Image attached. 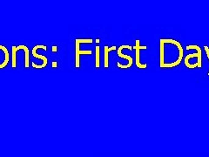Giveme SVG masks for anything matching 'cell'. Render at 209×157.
Returning <instances> with one entry per match:
<instances>
[{
	"instance_id": "cell-1",
	"label": "cell",
	"mask_w": 209,
	"mask_h": 157,
	"mask_svg": "<svg viewBox=\"0 0 209 157\" xmlns=\"http://www.w3.org/2000/svg\"><path fill=\"white\" fill-rule=\"evenodd\" d=\"M160 44V67L172 68L178 65L183 58V49L180 43L172 39H161Z\"/></svg>"
},
{
	"instance_id": "cell-3",
	"label": "cell",
	"mask_w": 209,
	"mask_h": 157,
	"mask_svg": "<svg viewBox=\"0 0 209 157\" xmlns=\"http://www.w3.org/2000/svg\"><path fill=\"white\" fill-rule=\"evenodd\" d=\"M39 48H42L43 50H45V51H46V47L45 46H44V45H38V46H35V47L32 48V55H33V57L36 58H39V59H41L42 61H43V64L40 65H36L35 63H32V66L34 67V68H44V67H45L46 66V65H47L48 63V60H47V58L45 57V56H44V55H38V53H37V50L38 49H39Z\"/></svg>"
},
{
	"instance_id": "cell-8",
	"label": "cell",
	"mask_w": 209,
	"mask_h": 157,
	"mask_svg": "<svg viewBox=\"0 0 209 157\" xmlns=\"http://www.w3.org/2000/svg\"><path fill=\"white\" fill-rule=\"evenodd\" d=\"M99 47H96V68H99L100 62H99Z\"/></svg>"
},
{
	"instance_id": "cell-7",
	"label": "cell",
	"mask_w": 209,
	"mask_h": 157,
	"mask_svg": "<svg viewBox=\"0 0 209 157\" xmlns=\"http://www.w3.org/2000/svg\"><path fill=\"white\" fill-rule=\"evenodd\" d=\"M114 50H116V47H105L104 48V65L106 68L108 67V53L110 51H114Z\"/></svg>"
},
{
	"instance_id": "cell-2",
	"label": "cell",
	"mask_w": 209,
	"mask_h": 157,
	"mask_svg": "<svg viewBox=\"0 0 209 157\" xmlns=\"http://www.w3.org/2000/svg\"><path fill=\"white\" fill-rule=\"evenodd\" d=\"M92 44V39H75V66L76 68H79L80 64H79V56L80 54H92L91 50H86V51H80V45L81 44Z\"/></svg>"
},
{
	"instance_id": "cell-9",
	"label": "cell",
	"mask_w": 209,
	"mask_h": 157,
	"mask_svg": "<svg viewBox=\"0 0 209 157\" xmlns=\"http://www.w3.org/2000/svg\"><path fill=\"white\" fill-rule=\"evenodd\" d=\"M205 51H206V53H207V58H208V59H209V49H208V47H205ZM208 75H209V72H208Z\"/></svg>"
},
{
	"instance_id": "cell-5",
	"label": "cell",
	"mask_w": 209,
	"mask_h": 157,
	"mask_svg": "<svg viewBox=\"0 0 209 157\" xmlns=\"http://www.w3.org/2000/svg\"><path fill=\"white\" fill-rule=\"evenodd\" d=\"M10 54L5 46L0 45V69L5 68L9 62Z\"/></svg>"
},
{
	"instance_id": "cell-6",
	"label": "cell",
	"mask_w": 209,
	"mask_h": 157,
	"mask_svg": "<svg viewBox=\"0 0 209 157\" xmlns=\"http://www.w3.org/2000/svg\"><path fill=\"white\" fill-rule=\"evenodd\" d=\"M135 49H136V65L139 68H146V64H141L140 63V58H139V50L140 49H146V47H140L139 45V40H136V46H135Z\"/></svg>"
},
{
	"instance_id": "cell-4",
	"label": "cell",
	"mask_w": 209,
	"mask_h": 157,
	"mask_svg": "<svg viewBox=\"0 0 209 157\" xmlns=\"http://www.w3.org/2000/svg\"><path fill=\"white\" fill-rule=\"evenodd\" d=\"M124 48H127V49H129V50H132L131 46H127V45L125 46V45H123V46H121V47H119V49H118V56H119L120 58L127 59V60H128V64L126 65H123L120 64V63H117V65H118L119 67H120V68H129V67H131L132 65V58L130 57V56H128V55H124V54L122 53V50H123Z\"/></svg>"
}]
</instances>
